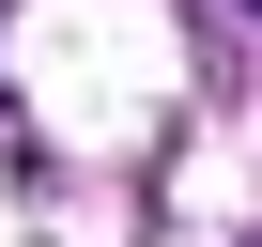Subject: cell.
Returning <instances> with one entry per match:
<instances>
[{
	"instance_id": "1",
	"label": "cell",
	"mask_w": 262,
	"mask_h": 247,
	"mask_svg": "<svg viewBox=\"0 0 262 247\" xmlns=\"http://www.w3.org/2000/svg\"><path fill=\"white\" fill-rule=\"evenodd\" d=\"M247 16H262V0H247Z\"/></svg>"
}]
</instances>
